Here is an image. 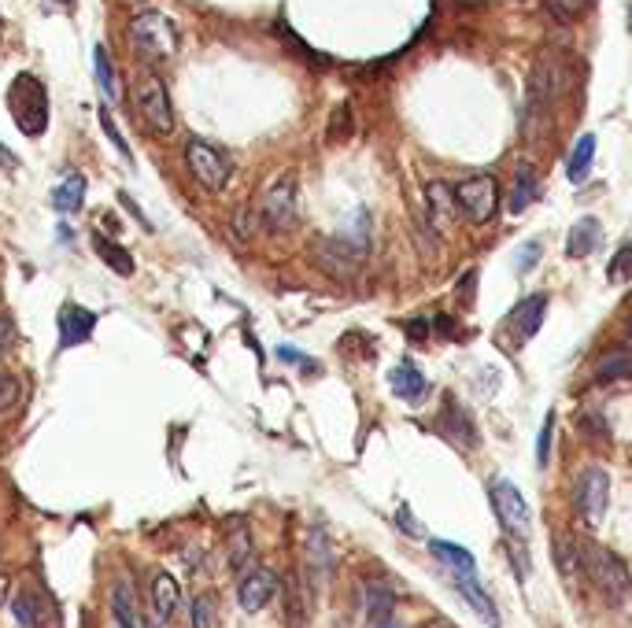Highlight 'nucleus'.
<instances>
[{
    "mask_svg": "<svg viewBox=\"0 0 632 628\" xmlns=\"http://www.w3.org/2000/svg\"><path fill=\"white\" fill-rule=\"evenodd\" d=\"M137 111L145 126L156 137H167L174 130V108H171V93H167V82L159 78L156 71H148L137 78Z\"/></svg>",
    "mask_w": 632,
    "mask_h": 628,
    "instance_id": "obj_6",
    "label": "nucleus"
},
{
    "mask_svg": "<svg viewBox=\"0 0 632 628\" xmlns=\"http://www.w3.org/2000/svg\"><path fill=\"white\" fill-rule=\"evenodd\" d=\"M426 207H429V222L444 233L451 226V218H455V189H451L448 182H429L426 185Z\"/></svg>",
    "mask_w": 632,
    "mask_h": 628,
    "instance_id": "obj_18",
    "label": "nucleus"
},
{
    "mask_svg": "<svg viewBox=\"0 0 632 628\" xmlns=\"http://www.w3.org/2000/svg\"><path fill=\"white\" fill-rule=\"evenodd\" d=\"M492 507H496L499 521L511 532H518V536L529 532V503H525V496L511 481H503V477L492 481Z\"/></svg>",
    "mask_w": 632,
    "mask_h": 628,
    "instance_id": "obj_10",
    "label": "nucleus"
},
{
    "mask_svg": "<svg viewBox=\"0 0 632 628\" xmlns=\"http://www.w3.org/2000/svg\"><path fill=\"white\" fill-rule=\"evenodd\" d=\"M352 133V108L341 104V108L333 111V119H329V141H344Z\"/></svg>",
    "mask_w": 632,
    "mask_h": 628,
    "instance_id": "obj_38",
    "label": "nucleus"
},
{
    "mask_svg": "<svg viewBox=\"0 0 632 628\" xmlns=\"http://www.w3.org/2000/svg\"><path fill=\"white\" fill-rule=\"evenodd\" d=\"M474 285H477V270H466V278L455 285V292L462 296V303H466V307L474 303Z\"/></svg>",
    "mask_w": 632,
    "mask_h": 628,
    "instance_id": "obj_43",
    "label": "nucleus"
},
{
    "mask_svg": "<svg viewBox=\"0 0 632 628\" xmlns=\"http://www.w3.org/2000/svg\"><path fill=\"white\" fill-rule=\"evenodd\" d=\"M374 628H407V625H400L396 617H381V621H374Z\"/></svg>",
    "mask_w": 632,
    "mask_h": 628,
    "instance_id": "obj_47",
    "label": "nucleus"
},
{
    "mask_svg": "<svg viewBox=\"0 0 632 628\" xmlns=\"http://www.w3.org/2000/svg\"><path fill=\"white\" fill-rule=\"evenodd\" d=\"M544 314H547V296H544V292L525 296V300L514 307V311H511V329H514V337H518V344H525V340L536 337V329L544 326Z\"/></svg>",
    "mask_w": 632,
    "mask_h": 628,
    "instance_id": "obj_13",
    "label": "nucleus"
},
{
    "mask_svg": "<svg viewBox=\"0 0 632 628\" xmlns=\"http://www.w3.org/2000/svg\"><path fill=\"white\" fill-rule=\"evenodd\" d=\"M19 396H23V381L15 374H8V370H0V414L12 411L15 403H19Z\"/></svg>",
    "mask_w": 632,
    "mask_h": 628,
    "instance_id": "obj_35",
    "label": "nucleus"
},
{
    "mask_svg": "<svg viewBox=\"0 0 632 628\" xmlns=\"http://www.w3.org/2000/svg\"><path fill=\"white\" fill-rule=\"evenodd\" d=\"M278 355L285 359V363H304V355H300L296 348H278Z\"/></svg>",
    "mask_w": 632,
    "mask_h": 628,
    "instance_id": "obj_46",
    "label": "nucleus"
},
{
    "mask_svg": "<svg viewBox=\"0 0 632 628\" xmlns=\"http://www.w3.org/2000/svg\"><path fill=\"white\" fill-rule=\"evenodd\" d=\"M82 204H86V174L71 170V174H63V182H56V189H52V207H56L60 215H74Z\"/></svg>",
    "mask_w": 632,
    "mask_h": 628,
    "instance_id": "obj_19",
    "label": "nucleus"
},
{
    "mask_svg": "<svg viewBox=\"0 0 632 628\" xmlns=\"http://www.w3.org/2000/svg\"><path fill=\"white\" fill-rule=\"evenodd\" d=\"M8 108H12L15 126L26 133V137H41L49 130V93L45 85L37 82L34 74H19L8 89Z\"/></svg>",
    "mask_w": 632,
    "mask_h": 628,
    "instance_id": "obj_1",
    "label": "nucleus"
},
{
    "mask_svg": "<svg viewBox=\"0 0 632 628\" xmlns=\"http://www.w3.org/2000/svg\"><path fill=\"white\" fill-rule=\"evenodd\" d=\"M259 218L274 233L296 230V222H300V193H296V178L292 174H281V178H274L267 185L263 204H259Z\"/></svg>",
    "mask_w": 632,
    "mask_h": 628,
    "instance_id": "obj_5",
    "label": "nucleus"
},
{
    "mask_svg": "<svg viewBox=\"0 0 632 628\" xmlns=\"http://www.w3.org/2000/svg\"><path fill=\"white\" fill-rule=\"evenodd\" d=\"M63 8H74V0H63Z\"/></svg>",
    "mask_w": 632,
    "mask_h": 628,
    "instance_id": "obj_51",
    "label": "nucleus"
},
{
    "mask_svg": "<svg viewBox=\"0 0 632 628\" xmlns=\"http://www.w3.org/2000/svg\"><path fill=\"white\" fill-rule=\"evenodd\" d=\"M400 529H403V532H411V536H422V529L414 525L411 510H407V507H400Z\"/></svg>",
    "mask_w": 632,
    "mask_h": 628,
    "instance_id": "obj_44",
    "label": "nucleus"
},
{
    "mask_svg": "<svg viewBox=\"0 0 632 628\" xmlns=\"http://www.w3.org/2000/svg\"><path fill=\"white\" fill-rule=\"evenodd\" d=\"M189 621H193V628H215V599L196 595L193 606H189Z\"/></svg>",
    "mask_w": 632,
    "mask_h": 628,
    "instance_id": "obj_33",
    "label": "nucleus"
},
{
    "mask_svg": "<svg viewBox=\"0 0 632 628\" xmlns=\"http://www.w3.org/2000/svg\"><path fill=\"white\" fill-rule=\"evenodd\" d=\"M540 255H544V244H540V241H529L525 248H518V255H514V263H518V270H522V274H529V270L536 266V259H540Z\"/></svg>",
    "mask_w": 632,
    "mask_h": 628,
    "instance_id": "obj_39",
    "label": "nucleus"
},
{
    "mask_svg": "<svg viewBox=\"0 0 632 628\" xmlns=\"http://www.w3.org/2000/svg\"><path fill=\"white\" fill-rule=\"evenodd\" d=\"M607 507H610V477L603 466H588V470L577 477V510H581V518L596 529L603 525L607 518Z\"/></svg>",
    "mask_w": 632,
    "mask_h": 628,
    "instance_id": "obj_8",
    "label": "nucleus"
},
{
    "mask_svg": "<svg viewBox=\"0 0 632 628\" xmlns=\"http://www.w3.org/2000/svg\"><path fill=\"white\" fill-rule=\"evenodd\" d=\"M551 429H555V414H547L544 429H540V440H536V462H540V466H547V459H551Z\"/></svg>",
    "mask_w": 632,
    "mask_h": 628,
    "instance_id": "obj_41",
    "label": "nucleus"
},
{
    "mask_svg": "<svg viewBox=\"0 0 632 628\" xmlns=\"http://www.w3.org/2000/svg\"><path fill=\"white\" fill-rule=\"evenodd\" d=\"M12 614H15V621L23 628H37L41 625V606H37V595H30V592H19L12 599Z\"/></svg>",
    "mask_w": 632,
    "mask_h": 628,
    "instance_id": "obj_31",
    "label": "nucleus"
},
{
    "mask_svg": "<svg viewBox=\"0 0 632 628\" xmlns=\"http://www.w3.org/2000/svg\"><path fill=\"white\" fill-rule=\"evenodd\" d=\"M588 4H592V0H544V8L555 15L559 23H577V19L588 12Z\"/></svg>",
    "mask_w": 632,
    "mask_h": 628,
    "instance_id": "obj_32",
    "label": "nucleus"
},
{
    "mask_svg": "<svg viewBox=\"0 0 632 628\" xmlns=\"http://www.w3.org/2000/svg\"><path fill=\"white\" fill-rule=\"evenodd\" d=\"M185 167H189V174H193L204 189L219 193V189H226V182H230L233 159L226 148L211 145L204 137H189V141H185Z\"/></svg>",
    "mask_w": 632,
    "mask_h": 628,
    "instance_id": "obj_3",
    "label": "nucleus"
},
{
    "mask_svg": "<svg viewBox=\"0 0 632 628\" xmlns=\"http://www.w3.org/2000/svg\"><path fill=\"white\" fill-rule=\"evenodd\" d=\"M274 595H278V577H274L270 569H252V573H244L241 588H237V603H241L248 614H259Z\"/></svg>",
    "mask_w": 632,
    "mask_h": 628,
    "instance_id": "obj_12",
    "label": "nucleus"
},
{
    "mask_svg": "<svg viewBox=\"0 0 632 628\" xmlns=\"http://www.w3.org/2000/svg\"><path fill=\"white\" fill-rule=\"evenodd\" d=\"M570 89V71L566 63H559L555 56H540L529 74V100L533 104H547V100H559Z\"/></svg>",
    "mask_w": 632,
    "mask_h": 628,
    "instance_id": "obj_9",
    "label": "nucleus"
},
{
    "mask_svg": "<svg viewBox=\"0 0 632 628\" xmlns=\"http://www.w3.org/2000/svg\"><path fill=\"white\" fill-rule=\"evenodd\" d=\"M389 385H392V392H396L400 399H407V403H418V399H426V392H429V381L414 370V363L392 366Z\"/></svg>",
    "mask_w": 632,
    "mask_h": 628,
    "instance_id": "obj_21",
    "label": "nucleus"
},
{
    "mask_svg": "<svg viewBox=\"0 0 632 628\" xmlns=\"http://www.w3.org/2000/svg\"><path fill=\"white\" fill-rule=\"evenodd\" d=\"M93 248H97V255L111 266V270H115V274H119V278H130V274H134V255L126 252L122 244L108 241L104 233H93Z\"/></svg>",
    "mask_w": 632,
    "mask_h": 628,
    "instance_id": "obj_25",
    "label": "nucleus"
},
{
    "mask_svg": "<svg viewBox=\"0 0 632 628\" xmlns=\"http://www.w3.org/2000/svg\"><path fill=\"white\" fill-rule=\"evenodd\" d=\"M56 329H60V351L78 348V344H86V340L93 337V329H97V311H89V307H82V303H63L60 318H56Z\"/></svg>",
    "mask_w": 632,
    "mask_h": 628,
    "instance_id": "obj_11",
    "label": "nucleus"
},
{
    "mask_svg": "<svg viewBox=\"0 0 632 628\" xmlns=\"http://www.w3.org/2000/svg\"><path fill=\"white\" fill-rule=\"evenodd\" d=\"M451 577H455V588L462 592V599L474 606V610L485 617L488 625L496 628L499 625V610H496V603H492V595L485 592L481 577H477V573H451Z\"/></svg>",
    "mask_w": 632,
    "mask_h": 628,
    "instance_id": "obj_15",
    "label": "nucleus"
},
{
    "mask_svg": "<svg viewBox=\"0 0 632 628\" xmlns=\"http://www.w3.org/2000/svg\"><path fill=\"white\" fill-rule=\"evenodd\" d=\"M629 278H632V244H625V248L610 259V281L621 285V281H629Z\"/></svg>",
    "mask_w": 632,
    "mask_h": 628,
    "instance_id": "obj_37",
    "label": "nucleus"
},
{
    "mask_svg": "<svg viewBox=\"0 0 632 628\" xmlns=\"http://www.w3.org/2000/svg\"><path fill=\"white\" fill-rule=\"evenodd\" d=\"M111 614H115V628H137V606H134V592H130V584H119V588H115Z\"/></svg>",
    "mask_w": 632,
    "mask_h": 628,
    "instance_id": "obj_29",
    "label": "nucleus"
},
{
    "mask_svg": "<svg viewBox=\"0 0 632 628\" xmlns=\"http://www.w3.org/2000/svg\"><path fill=\"white\" fill-rule=\"evenodd\" d=\"M596 377L599 381H625V377H632V348H614L610 355H603Z\"/></svg>",
    "mask_w": 632,
    "mask_h": 628,
    "instance_id": "obj_28",
    "label": "nucleus"
},
{
    "mask_svg": "<svg viewBox=\"0 0 632 628\" xmlns=\"http://www.w3.org/2000/svg\"><path fill=\"white\" fill-rule=\"evenodd\" d=\"M389 610H392V595L385 592V588L370 584V588H366V617H370V621H381Z\"/></svg>",
    "mask_w": 632,
    "mask_h": 628,
    "instance_id": "obj_34",
    "label": "nucleus"
},
{
    "mask_svg": "<svg viewBox=\"0 0 632 628\" xmlns=\"http://www.w3.org/2000/svg\"><path fill=\"white\" fill-rule=\"evenodd\" d=\"M629 333H632V314H629Z\"/></svg>",
    "mask_w": 632,
    "mask_h": 628,
    "instance_id": "obj_52",
    "label": "nucleus"
},
{
    "mask_svg": "<svg viewBox=\"0 0 632 628\" xmlns=\"http://www.w3.org/2000/svg\"><path fill=\"white\" fill-rule=\"evenodd\" d=\"M407 333H411L414 340H422V337H429V326L426 322H407Z\"/></svg>",
    "mask_w": 632,
    "mask_h": 628,
    "instance_id": "obj_45",
    "label": "nucleus"
},
{
    "mask_svg": "<svg viewBox=\"0 0 632 628\" xmlns=\"http://www.w3.org/2000/svg\"><path fill=\"white\" fill-rule=\"evenodd\" d=\"M93 74H97V85H100V93H104V100L119 108V104H122V89H119V78H115V67H111L108 49H104V45H97V49H93Z\"/></svg>",
    "mask_w": 632,
    "mask_h": 628,
    "instance_id": "obj_23",
    "label": "nucleus"
},
{
    "mask_svg": "<svg viewBox=\"0 0 632 628\" xmlns=\"http://www.w3.org/2000/svg\"><path fill=\"white\" fill-rule=\"evenodd\" d=\"M555 562H559L562 577L566 580L584 577V551L573 536H559V540H555Z\"/></svg>",
    "mask_w": 632,
    "mask_h": 628,
    "instance_id": "obj_26",
    "label": "nucleus"
},
{
    "mask_svg": "<svg viewBox=\"0 0 632 628\" xmlns=\"http://www.w3.org/2000/svg\"><path fill=\"white\" fill-rule=\"evenodd\" d=\"M252 558H256V551H252V532L244 529V525H237L230 536V566L248 569L252 566Z\"/></svg>",
    "mask_w": 632,
    "mask_h": 628,
    "instance_id": "obj_30",
    "label": "nucleus"
},
{
    "mask_svg": "<svg viewBox=\"0 0 632 628\" xmlns=\"http://www.w3.org/2000/svg\"><path fill=\"white\" fill-rule=\"evenodd\" d=\"M581 551H584V577L592 580L610 603H625L632 592L629 566H625L614 551H607V547H599V544H581Z\"/></svg>",
    "mask_w": 632,
    "mask_h": 628,
    "instance_id": "obj_2",
    "label": "nucleus"
},
{
    "mask_svg": "<svg viewBox=\"0 0 632 628\" xmlns=\"http://www.w3.org/2000/svg\"><path fill=\"white\" fill-rule=\"evenodd\" d=\"M629 34H632V0H629Z\"/></svg>",
    "mask_w": 632,
    "mask_h": 628,
    "instance_id": "obj_50",
    "label": "nucleus"
},
{
    "mask_svg": "<svg viewBox=\"0 0 632 628\" xmlns=\"http://www.w3.org/2000/svg\"><path fill=\"white\" fill-rule=\"evenodd\" d=\"M0 163H4V167H8V170H15V167H19V163H15V159L8 156V148H4V145H0Z\"/></svg>",
    "mask_w": 632,
    "mask_h": 628,
    "instance_id": "obj_48",
    "label": "nucleus"
},
{
    "mask_svg": "<svg viewBox=\"0 0 632 628\" xmlns=\"http://www.w3.org/2000/svg\"><path fill=\"white\" fill-rule=\"evenodd\" d=\"M8 592H12V580H8V577H0V603L8 599Z\"/></svg>",
    "mask_w": 632,
    "mask_h": 628,
    "instance_id": "obj_49",
    "label": "nucleus"
},
{
    "mask_svg": "<svg viewBox=\"0 0 632 628\" xmlns=\"http://www.w3.org/2000/svg\"><path fill=\"white\" fill-rule=\"evenodd\" d=\"M315 259L322 263V270H329V274L355 278V270H359V259H363V255H355L344 241H329V237H322V241L315 244Z\"/></svg>",
    "mask_w": 632,
    "mask_h": 628,
    "instance_id": "obj_14",
    "label": "nucleus"
},
{
    "mask_svg": "<svg viewBox=\"0 0 632 628\" xmlns=\"http://www.w3.org/2000/svg\"><path fill=\"white\" fill-rule=\"evenodd\" d=\"M278 30H281V37H285V41H289V49H296V52H300V56H304V60H315V67H326V60H322V56H318V52H311V49H307L304 41H300V37L292 34L289 26L281 23Z\"/></svg>",
    "mask_w": 632,
    "mask_h": 628,
    "instance_id": "obj_42",
    "label": "nucleus"
},
{
    "mask_svg": "<svg viewBox=\"0 0 632 628\" xmlns=\"http://www.w3.org/2000/svg\"><path fill=\"white\" fill-rule=\"evenodd\" d=\"M100 126H104V133H108L111 141H115V152H119V156L126 159V163H134V152H130V145H126V137L119 133V126L111 122V111H108V108L100 111Z\"/></svg>",
    "mask_w": 632,
    "mask_h": 628,
    "instance_id": "obj_36",
    "label": "nucleus"
},
{
    "mask_svg": "<svg viewBox=\"0 0 632 628\" xmlns=\"http://www.w3.org/2000/svg\"><path fill=\"white\" fill-rule=\"evenodd\" d=\"M429 551H433V558H437V562H444L451 573H477L474 555H470L466 547L451 544V540H429Z\"/></svg>",
    "mask_w": 632,
    "mask_h": 628,
    "instance_id": "obj_22",
    "label": "nucleus"
},
{
    "mask_svg": "<svg viewBox=\"0 0 632 628\" xmlns=\"http://www.w3.org/2000/svg\"><path fill=\"white\" fill-rule=\"evenodd\" d=\"M536 196H540V178H536V170L525 163V167H518V178H514V189H511V215H522Z\"/></svg>",
    "mask_w": 632,
    "mask_h": 628,
    "instance_id": "obj_27",
    "label": "nucleus"
},
{
    "mask_svg": "<svg viewBox=\"0 0 632 628\" xmlns=\"http://www.w3.org/2000/svg\"><path fill=\"white\" fill-rule=\"evenodd\" d=\"M333 566H337V555H333V544H329L326 529H322V525H311V532H307V569L322 580L333 573Z\"/></svg>",
    "mask_w": 632,
    "mask_h": 628,
    "instance_id": "obj_16",
    "label": "nucleus"
},
{
    "mask_svg": "<svg viewBox=\"0 0 632 628\" xmlns=\"http://www.w3.org/2000/svg\"><path fill=\"white\" fill-rule=\"evenodd\" d=\"M599 241H603V226H599L596 218H577L570 237H566V255L570 259H584V255L596 252Z\"/></svg>",
    "mask_w": 632,
    "mask_h": 628,
    "instance_id": "obj_20",
    "label": "nucleus"
},
{
    "mask_svg": "<svg viewBox=\"0 0 632 628\" xmlns=\"http://www.w3.org/2000/svg\"><path fill=\"white\" fill-rule=\"evenodd\" d=\"M592 159H596V137L584 133L581 141L573 145L570 159H566V178H570L573 185H581L584 178H588V170H592Z\"/></svg>",
    "mask_w": 632,
    "mask_h": 628,
    "instance_id": "obj_24",
    "label": "nucleus"
},
{
    "mask_svg": "<svg viewBox=\"0 0 632 628\" xmlns=\"http://www.w3.org/2000/svg\"><path fill=\"white\" fill-rule=\"evenodd\" d=\"M152 606H156L159 625H167V621L178 614L182 588H178V580H174L171 573H156V577H152Z\"/></svg>",
    "mask_w": 632,
    "mask_h": 628,
    "instance_id": "obj_17",
    "label": "nucleus"
},
{
    "mask_svg": "<svg viewBox=\"0 0 632 628\" xmlns=\"http://www.w3.org/2000/svg\"><path fill=\"white\" fill-rule=\"evenodd\" d=\"M15 340H19V333H15V318L4 311V314H0V359H4V355L15 348Z\"/></svg>",
    "mask_w": 632,
    "mask_h": 628,
    "instance_id": "obj_40",
    "label": "nucleus"
},
{
    "mask_svg": "<svg viewBox=\"0 0 632 628\" xmlns=\"http://www.w3.org/2000/svg\"><path fill=\"white\" fill-rule=\"evenodd\" d=\"M451 189H455V204H459V211L470 218V222H488V218L496 215V207H499L496 178H488V174H474V178L451 185Z\"/></svg>",
    "mask_w": 632,
    "mask_h": 628,
    "instance_id": "obj_7",
    "label": "nucleus"
},
{
    "mask_svg": "<svg viewBox=\"0 0 632 628\" xmlns=\"http://www.w3.org/2000/svg\"><path fill=\"white\" fill-rule=\"evenodd\" d=\"M130 41L145 60L159 63L178 49V26L159 12H141L130 19Z\"/></svg>",
    "mask_w": 632,
    "mask_h": 628,
    "instance_id": "obj_4",
    "label": "nucleus"
}]
</instances>
